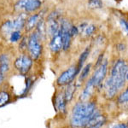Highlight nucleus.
I'll use <instances>...</instances> for the list:
<instances>
[{
    "mask_svg": "<svg viewBox=\"0 0 128 128\" xmlns=\"http://www.w3.org/2000/svg\"><path fill=\"white\" fill-rule=\"evenodd\" d=\"M34 81H35V78L32 75H30L29 74L28 76H25V86L20 96H26V95L29 93V92L34 84Z\"/></svg>",
    "mask_w": 128,
    "mask_h": 128,
    "instance_id": "obj_17",
    "label": "nucleus"
},
{
    "mask_svg": "<svg viewBox=\"0 0 128 128\" xmlns=\"http://www.w3.org/2000/svg\"><path fill=\"white\" fill-rule=\"evenodd\" d=\"M28 47V34H24L20 41L16 44V49L17 53H26Z\"/></svg>",
    "mask_w": 128,
    "mask_h": 128,
    "instance_id": "obj_16",
    "label": "nucleus"
},
{
    "mask_svg": "<svg viewBox=\"0 0 128 128\" xmlns=\"http://www.w3.org/2000/svg\"><path fill=\"white\" fill-rule=\"evenodd\" d=\"M11 100V92L10 89L4 88V84L1 86L0 89V108L5 106Z\"/></svg>",
    "mask_w": 128,
    "mask_h": 128,
    "instance_id": "obj_13",
    "label": "nucleus"
},
{
    "mask_svg": "<svg viewBox=\"0 0 128 128\" xmlns=\"http://www.w3.org/2000/svg\"><path fill=\"white\" fill-rule=\"evenodd\" d=\"M126 81L128 82V72H127V74H126Z\"/></svg>",
    "mask_w": 128,
    "mask_h": 128,
    "instance_id": "obj_24",
    "label": "nucleus"
},
{
    "mask_svg": "<svg viewBox=\"0 0 128 128\" xmlns=\"http://www.w3.org/2000/svg\"><path fill=\"white\" fill-rule=\"evenodd\" d=\"M90 47L88 46V47H86V48L84 50L83 52L80 54L79 60H78V63H77V68H78L79 72H80V70L84 67L86 60H87L89 56H90Z\"/></svg>",
    "mask_w": 128,
    "mask_h": 128,
    "instance_id": "obj_15",
    "label": "nucleus"
},
{
    "mask_svg": "<svg viewBox=\"0 0 128 128\" xmlns=\"http://www.w3.org/2000/svg\"><path fill=\"white\" fill-rule=\"evenodd\" d=\"M34 62L28 53H18L13 59V68L20 76H28L34 67Z\"/></svg>",
    "mask_w": 128,
    "mask_h": 128,
    "instance_id": "obj_4",
    "label": "nucleus"
},
{
    "mask_svg": "<svg viewBox=\"0 0 128 128\" xmlns=\"http://www.w3.org/2000/svg\"><path fill=\"white\" fill-rule=\"evenodd\" d=\"M92 69V63H88L86 64V66H84L82 68V69L80 70V76H79V79H78V81H77V86L79 84H81L82 82H84L86 79H87L89 74H90V71Z\"/></svg>",
    "mask_w": 128,
    "mask_h": 128,
    "instance_id": "obj_18",
    "label": "nucleus"
},
{
    "mask_svg": "<svg viewBox=\"0 0 128 128\" xmlns=\"http://www.w3.org/2000/svg\"><path fill=\"white\" fill-rule=\"evenodd\" d=\"M24 32L22 30H15L10 34L8 43L10 46H16V44L20 42L24 35Z\"/></svg>",
    "mask_w": 128,
    "mask_h": 128,
    "instance_id": "obj_14",
    "label": "nucleus"
},
{
    "mask_svg": "<svg viewBox=\"0 0 128 128\" xmlns=\"http://www.w3.org/2000/svg\"><path fill=\"white\" fill-rule=\"evenodd\" d=\"M126 124H127V125H128V121H127V123H126Z\"/></svg>",
    "mask_w": 128,
    "mask_h": 128,
    "instance_id": "obj_26",
    "label": "nucleus"
},
{
    "mask_svg": "<svg viewBox=\"0 0 128 128\" xmlns=\"http://www.w3.org/2000/svg\"><path fill=\"white\" fill-rule=\"evenodd\" d=\"M48 48L52 56L58 55L61 51H62V40L61 31L49 38L48 41Z\"/></svg>",
    "mask_w": 128,
    "mask_h": 128,
    "instance_id": "obj_8",
    "label": "nucleus"
},
{
    "mask_svg": "<svg viewBox=\"0 0 128 128\" xmlns=\"http://www.w3.org/2000/svg\"><path fill=\"white\" fill-rule=\"evenodd\" d=\"M42 1H44V2H45V0H42Z\"/></svg>",
    "mask_w": 128,
    "mask_h": 128,
    "instance_id": "obj_25",
    "label": "nucleus"
},
{
    "mask_svg": "<svg viewBox=\"0 0 128 128\" xmlns=\"http://www.w3.org/2000/svg\"><path fill=\"white\" fill-rule=\"evenodd\" d=\"M120 26L122 28V29L125 31V32L128 35V22L125 19H121L120 20Z\"/></svg>",
    "mask_w": 128,
    "mask_h": 128,
    "instance_id": "obj_21",
    "label": "nucleus"
},
{
    "mask_svg": "<svg viewBox=\"0 0 128 128\" xmlns=\"http://www.w3.org/2000/svg\"><path fill=\"white\" fill-rule=\"evenodd\" d=\"M117 102L120 105H128V87L121 92L117 98Z\"/></svg>",
    "mask_w": 128,
    "mask_h": 128,
    "instance_id": "obj_19",
    "label": "nucleus"
},
{
    "mask_svg": "<svg viewBox=\"0 0 128 128\" xmlns=\"http://www.w3.org/2000/svg\"><path fill=\"white\" fill-rule=\"evenodd\" d=\"M107 73H108V61L106 59H104L102 63L95 68L94 73L90 77L95 87L99 88L100 86H102V82L104 81L105 78H106Z\"/></svg>",
    "mask_w": 128,
    "mask_h": 128,
    "instance_id": "obj_7",
    "label": "nucleus"
},
{
    "mask_svg": "<svg viewBox=\"0 0 128 128\" xmlns=\"http://www.w3.org/2000/svg\"><path fill=\"white\" fill-rule=\"evenodd\" d=\"M110 128H128V125L126 123H117L113 125Z\"/></svg>",
    "mask_w": 128,
    "mask_h": 128,
    "instance_id": "obj_22",
    "label": "nucleus"
},
{
    "mask_svg": "<svg viewBox=\"0 0 128 128\" xmlns=\"http://www.w3.org/2000/svg\"><path fill=\"white\" fill-rule=\"evenodd\" d=\"M88 7L92 10L101 9L102 7V3L101 0H89Z\"/></svg>",
    "mask_w": 128,
    "mask_h": 128,
    "instance_id": "obj_20",
    "label": "nucleus"
},
{
    "mask_svg": "<svg viewBox=\"0 0 128 128\" xmlns=\"http://www.w3.org/2000/svg\"><path fill=\"white\" fill-rule=\"evenodd\" d=\"M67 104L68 102L64 96V90L62 89L57 90L54 95V107L56 110L62 114H66L67 113Z\"/></svg>",
    "mask_w": 128,
    "mask_h": 128,
    "instance_id": "obj_9",
    "label": "nucleus"
},
{
    "mask_svg": "<svg viewBox=\"0 0 128 128\" xmlns=\"http://www.w3.org/2000/svg\"><path fill=\"white\" fill-rule=\"evenodd\" d=\"M10 48L12 47H6L5 50L0 51V73L5 74L6 76L11 70L13 63L12 50Z\"/></svg>",
    "mask_w": 128,
    "mask_h": 128,
    "instance_id": "obj_6",
    "label": "nucleus"
},
{
    "mask_svg": "<svg viewBox=\"0 0 128 128\" xmlns=\"http://www.w3.org/2000/svg\"><path fill=\"white\" fill-rule=\"evenodd\" d=\"M65 86L66 87L64 89V96H65V99H66V101H67V102L69 104V102L73 100L74 94H75V92H76V90H77V86H78L77 82L74 80Z\"/></svg>",
    "mask_w": 128,
    "mask_h": 128,
    "instance_id": "obj_12",
    "label": "nucleus"
},
{
    "mask_svg": "<svg viewBox=\"0 0 128 128\" xmlns=\"http://www.w3.org/2000/svg\"><path fill=\"white\" fill-rule=\"evenodd\" d=\"M95 86L92 82V79H89V80L84 84V87L82 90L81 94L80 96V101H82V102H86V101L89 100V98H90V96L92 95V93L94 92L95 90Z\"/></svg>",
    "mask_w": 128,
    "mask_h": 128,
    "instance_id": "obj_11",
    "label": "nucleus"
},
{
    "mask_svg": "<svg viewBox=\"0 0 128 128\" xmlns=\"http://www.w3.org/2000/svg\"><path fill=\"white\" fill-rule=\"evenodd\" d=\"M80 74L79 70H78L77 65H74L69 67L68 69H66L65 71H63L58 78L56 79V84L58 87H63V86H67L68 84H69L70 82H72L73 80H75L76 76Z\"/></svg>",
    "mask_w": 128,
    "mask_h": 128,
    "instance_id": "obj_5",
    "label": "nucleus"
},
{
    "mask_svg": "<svg viewBox=\"0 0 128 128\" xmlns=\"http://www.w3.org/2000/svg\"><path fill=\"white\" fill-rule=\"evenodd\" d=\"M6 78H7V76L5 75V74L0 73V86H2L5 83V80Z\"/></svg>",
    "mask_w": 128,
    "mask_h": 128,
    "instance_id": "obj_23",
    "label": "nucleus"
},
{
    "mask_svg": "<svg viewBox=\"0 0 128 128\" xmlns=\"http://www.w3.org/2000/svg\"><path fill=\"white\" fill-rule=\"evenodd\" d=\"M128 72V63L124 60H117L111 68L110 76L104 84V96L107 99H113L125 87Z\"/></svg>",
    "mask_w": 128,
    "mask_h": 128,
    "instance_id": "obj_1",
    "label": "nucleus"
},
{
    "mask_svg": "<svg viewBox=\"0 0 128 128\" xmlns=\"http://www.w3.org/2000/svg\"><path fill=\"white\" fill-rule=\"evenodd\" d=\"M96 109L94 101H80L73 107L70 118V126L72 128H84Z\"/></svg>",
    "mask_w": 128,
    "mask_h": 128,
    "instance_id": "obj_2",
    "label": "nucleus"
},
{
    "mask_svg": "<svg viewBox=\"0 0 128 128\" xmlns=\"http://www.w3.org/2000/svg\"><path fill=\"white\" fill-rule=\"evenodd\" d=\"M46 44L47 43H45L40 38V36L37 34L35 30L28 34V47L26 53L34 62H38L43 58L46 48Z\"/></svg>",
    "mask_w": 128,
    "mask_h": 128,
    "instance_id": "obj_3",
    "label": "nucleus"
},
{
    "mask_svg": "<svg viewBox=\"0 0 128 128\" xmlns=\"http://www.w3.org/2000/svg\"><path fill=\"white\" fill-rule=\"evenodd\" d=\"M107 122V118L102 114L98 110H96L92 117L88 121L84 128H102Z\"/></svg>",
    "mask_w": 128,
    "mask_h": 128,
    "instance_id": "obj_10",
    "label": "nucleus"
}]
</instances>
